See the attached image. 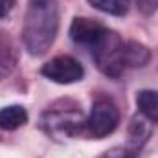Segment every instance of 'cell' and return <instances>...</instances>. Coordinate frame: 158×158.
Here are the masks:
<instances>
[{
  "mask_svg": "<svg viewBox=\"0 0 158 158\" xmlns=\"http://www.w3.org/2000/svg\"><path fill=\"white\" fill-rule=\"evenodd\" d=\"M136 6L140 7L142 13L149 15V13H155L158 9V0H136Z\"/></svg>",
  "mask_w": 158,
  "mask_h": 158,
  "instance_id": "12",
  "label": "cell"
},
{
  "mask_svg": "<svg viewBox=\"0 0 158 158\" xmlns=\"http://www.w3.org/2000/svg\"><path fill=\"white\" fill-rule=\"evenodd\" d=\"M136 107L149 121L158 123V92L156 90H140L136 94Z\"/></svg>",
  "mask_w": 158,
  "mask_h": 158,
  "instance_id": "8",
  "label": "cell"
},
{
  "mask_svg": "<svg viewBox=\"0 0 158 158\" xmlns=\"http://www.w3.org/2000/svg\"><path fill=\"white\" fill-rule=\"evenodd\" d=\"M40 74L53 83L70 85V83H76V81L83 79L85 68L77 59H74L70 55H57V57L50 59L40 68Z\"/></svg>",
  "mask_w": 158,
  "mask_h": 158,
  "instance_id": "4",
  "label": "cell"
},
{
  "mask_svg": "<svg viewBox=\"0 0 158 158\" xmlns=\"http://www.w3.org/2000/svg\"><path fill=\"white\" fill-rule=\"evenodd\" d=\"M59 30L57 0H30L24 24L22 40L31 55H44L53 44Z\"/></svg>",
  "mask_w": 158,
  "mask_h": 158,
  "instance_id": "1",
  "label": "cell"
},
{
  "mask_svg": "<svg viewBox=\"0 0 158 158\" xmlns=\"http://www.w3.org/2000/svg\"><path fill=\"white\" fill-rule=\"evenodd\" d=\"M15 0H0V19H4L6 15H9V11L13 9Z\"/></svg>",
  "mask_w": 158,
  "mask_h": 158,
  "instance_id": "13",
  "label": "cell"
},
{
  "mask_svg": "<svg viewBox=\"0 0 158 158\" xmlns=\"http://www.w3.org/2000/svg\"><path fill=\"white\" fill-rule=\"evenodd\" d=\"M98 158H134V156L129 153L127 147H114L110 151H105L101 156H98Z\"/></svg>",
  "mask_w": 158,
  "mask_h": 158,
  "instance_id": "11",
  "label": "cell"
},
{
  "mask_svg": "<svg viewBox=\"0 0 158 158\" xmlns=\"http://www.w3.org/2000/svg\"><path fill=\"white\" fill-rule=\"evenodd\" d=\"M92 57L98 64V68L109 76V77H119L123 74L125 66V42L121 40L118 33L107 30L101 39L92 48Z\"/></svg>",
  "mask_w": 158,
  "mask_h": 158,
  "instance_id": "2",
  "label": "cell"
},
{
  "mask_svg": "<svg viewBox=\"0 0 158 158\" xmlns=\"http://www.w3.org/2000/svg\"><path fill=\"white\" fill-rule=\"evenodd\" d=\"M28 123V112L20 105H9L0 109V129L2 131H17L19 127Z\"/></svg>",
  "mask_w": 158,
  "mask_h": 158,
  "instance_id": "7",
  "label": "cell"
},
{
  "mask_svg": "<svg viewBox=\"0 0 158 158\" xmlns=\"http://www.w3.org/2000/svg\"><path fill=\"white\" fill-rule=\"evenodd\" d=\"M81 123V114L74 112H46L42 118V125L48 129V132H61V134H76Z\"/></svg>",
  "mask_w": 158,
  "mask_h": 158,
  "instance_id": "6",
  "label": "cell"
},
{
  "mask_svg": "<svg viewBox=\"0 0 158 158\" xmlns=\"http://www.w3.org/2000/svg\"><path fill=\"white\" fill-rule=\"evenodd\" d=\"M86 123V131L90 136L101 140L109 134H112L116 131L119 123V110L118 107L110 101V99H98L92 105V110L88 114Z\"/></svg>",
  "mask_w": 158,
  "mask_h": 158,
  "instance_id": "3",
  "label": "cell"
},
{
  "mask_svg": "<svg viewBox=\"0 0 158 158\" xmlns=\"http://www.w3.org/2000/svg\"><path fill=\"white\" fill-rule=\"evenodd\" d=\"M88 2L96 9H99L103 13H109V15H114V17L127 15L129 13V7H131V2L129 0H88Z\"/></svg>",
  "mask_w": 158,
  "mask_h": 158,
  "instance_id": "10",
  "label": "cell"
},
{
  "mask_svg": "<svg viewBox=\"0 0 158 158\" xmlns=\"http://www.w3.org/2000/svg\"><path fill=\"white\" fill-rule=\"evenodd\" d=\"M151 53L149 50L140 44V42H125V66L127 68H136V66H143L149 61Z\"/></svg>",
  "mask_w": 158,
  "mask_h": 158,
  "instance_id": "9",
  "label": "cell"
},
{
  "mask_svg": "<svg viewBox=\"0 0 158 158\" xmlns=\"http://www.w3.org/2000/svg\"><path fill=\"white\" fill-rule=\"evenodd\" d=\"M105 31H107V28L103 24H99L98 20H92V19H86V17H76L72 26H70V39L76 44L92 48L101 39V35Z\"/></svg>",
  "mask_w": 158,
  "mask_h": 158,
  "instance_id": "5",
  "label": "cell"
}]
</instances>
